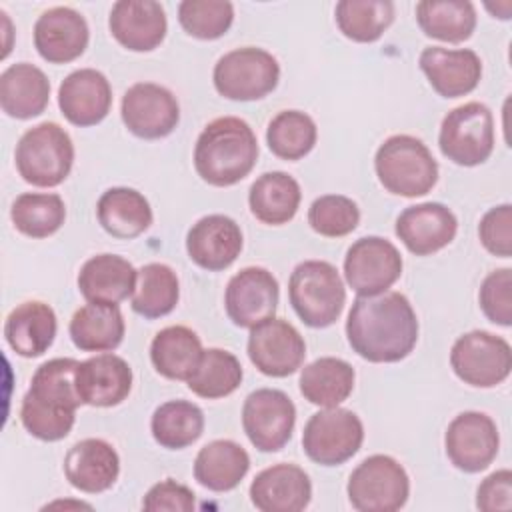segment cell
Wrapping results in <instances>:
<instances>
[{
    "label": "cell",
    "mask_w": 512,
    "mask_h": 512,
    "mask_svg": "<svg viewBox=\"0 0 512 512\" xmlns=\"http://www.w3.org/2000/svg\"><path fill=\"white\" fill-rule=\"evenodd\" d=\"M346 338L368 362H400L418 342V318L402 292L358 296L348 312Z\"/></svg>",
    "instance_id": "6da1fadb"
},
{
    "label": "cell",
    "mask_w": 512,
    "mask_h": 512,
    "mask_svg": "<svg viewBox=\"0 0 512 512\" xmlns=\"http://www.w3.org/2000/svg\"><path fill=\"white\" fill-rule=\"evenodd\" d=\"M258 160V140L250 124L236 116L212 120L194 146V168L210 186L226 188L244 180Z\"/></svg>",
    "instance_id": "7a4b0ae2"
},
{
    "label": "cell",
    "mask_w": 512,
    "mask_h": 512,
    "mask_svg": "<svg viewBox=\"0 0 512 512\" xmlns=\"http://www.w3.org/2000/svg\"><path fill=\"white\" fill-rule=\"evenodd\" d=\"M374 170L390 194L404 198L424 196L438 182V162L428 146L410 134L386 138L376 150Z\"/></svg>",
    "instance_id": "3957f363"
},
{
    "label": "cell",
    "mask_w": 512,
    "mask_h": 512,
    "mask_svg": "<svg viewBox=\"0 0 512 512\" xmlns=\"http://www.w3.org/2000/svg\"><path fill=\"white\" fill-rule=\"evenodd\" d=\"M288 298L306 326L328 328L344 310L346 288L336 266L326 260H304L290 274Z\"/></svg>",
    "instance_id": "277c9868"
},
{
    "label": "cell",
    "mask_w": 512,
    "mask_h": 512,
    "mask_svg": "<svg viewBox=\"0 0 512 512\" xmlns=\"http://www.w3.org/2000/svg\"><path fill=\"white\" fill-rule=\"evenodd\" d=\"M14 164L24 182L38 188H54L72 170V138L60 124L40 122L20 136L14 150Z\"/></svg>",
    "instance_id": "5b68a950"
},
{
    "label": "cell",
    "mask_w": 512,
    "mask_h": 512,
    "mask_svg": "<svg viewBox=\"0 0 512 512\" xmlns=\"http://www.w3.org/2000/svg\"><path fill=\"white\" fill-rule=\"evenodd\" d=\"M212 80L220 96L252 102L268 96L278 86L280 64L268 50L244 46L218 58Z\"/></svg>",
    "instance_id": "8992f818"
},
{
    "label": "cell",
    "mask_w": 512,
    "mask_h": 512,
    "mask_svg": "<svg viewBox=\"0 0 512 512\" xmlns=\"http://www.w3.org/2000/svg\"><path fill=\"white\" fill-rule=\"evenodd\" d=\"M346 492L358 512H396L410 496V478L398 460L374 454L352 470Z\"/></svg>",
    "instance_id": "52a82bcc"
},
{
    "label": "cell",
    "mask_w": 512,
    "mask_h": 512,
    "mask_svg": "<svg viewBox=\"0 0 512 512\" xmlns=\"http://www.w3.org/2000/svg\"><path fill=\"white\" fill-rule=\"evenodd\" d=\"M440 152L458 166H478L494 150V116L482 102H466L452 108L438 134Z\"/></svg>",
    "instance_id": "ba28073f"
},
{
    "label": "cell",
    "mask_w": 512,
    "mask_h": 512,
    "mask_svg": "<svg viewBox=\"0 0 512 512\" xmlns=\"http://www.w3.org/2000/svg\"><path fill=\"white\" fill-rule=\"evenodd\" d=\"M364 442L362 420L348 408L332 406L310 416L302 432L306 456L320 466H340Z\"/></svg>",
    "instance_id": "9c48e42d"
},
{
    "label": "cell",
    "mask_w": 512,
    "mask_h": 512,
    "mask_svg": "<svg viewBox=\"0 0 512 512\" xmlns=\"http://www.w3.org/2000/svg\"><path fill=\"white\" fill-rule=\"evenodd\" d=\"M450 366L464 384L492 388L510 376L512 348L502 336L472 330L452 344Z\"/></svg>",
    "instance_id": "30bf717a"
},
{
    "label": "cell",
    "mask_w": 512,
    "mask_h": 512,
    "mask_svg": "<svg viewBox=\"0 0 512 512\" xmlns=\"http://www.w3.org/2000/svg\"><path fill=\"white\" fill-rule=\"evenodd\" d=\"M296 406L290 396L276 388L250 392L242 406V428L260 452H278L292 438Z\"/></svg>",
    "instance_id": "8fae6325"
},
{
    "label": "cell",
    "mask_w": 512,
    "mask_h": 512,
    "mask_svg": "<svg viewBox=\"0 0 512 512\" xmlns=\"http://www.w3.org/2000/svg\"><path fill=\"white\" fill-rule=\"evenodd\" d=\"M402 266V256L390 240L364 236L344 256V278L358 296H376L402 276Z\"/></svg>",
    "instance_id": "7c38bea8"
},
{
    "label": "cell",
    "mask_w": 512,
    "mask_h": 512,
    "mask_svg": "<svg viewBox=\"0 0 512 512\" xmlns=\"http://www.w3.org/2000/svg\"><path fill=\"white\" fill-rule=\"evenodd\" d=\"M120 116L134 136L158 140L178 126L180 104L168 88L154 82H136L122 96Z\"/></svg>",
    "instance_id": "4fadbf2b"
},
{
    "label": "cell",
    "mask_w": 512,
    "mask_h": 512,
    "mask_svg": "<svg viewBox=\"0 0 512 512\" xmlns=\"http://www.w3.org/2000/svg\"><path fill=\"white\" fill-rule=\"evenodd\" d=\"M444 448L458 470L468 474L482 472L494 462L500 448L496 422L484 412H460L446 428Z\"/></svg>",
    "instance_id": "5bb4252c"
},
{
    "label": "cell",
    "mask_w": 512,
    "mask_h": 512,
    "mask_svg": "<svg viewBox=\"0 0 512 512\" xmlns=\"http://www.w3.org/2000/svg\"><path fill=\"white\" fill-rule=\"evenodd\" d=\"M248 358L264 374L272 378H286L294 374L306 356V342L302 334L282 318H268L248 336Z\"/></svg>",
    "instance_id": "9a60e30c"
},
{
    "label": "cell",
    "mask_w": 512,
    "mask_h": 512,
    "mask_svg": "<svg viewBox=\"0 0 512 512\" xmlns=\"http://www.w3.org/2000/svg\"><path fill=\"white\" fill-rule=\"evenodd\" d=\"M278 298L280 288L274 274L260 266H246L228 280L224 308L236 326L254 328L274 316Z\"/></svg>",
    "instance_id": "2e32d148"
},
{
    "label": "cell",
    "mask_w": 512,
    "mask_h": 512,
    "mask_svg": "<svg viewBox=\"0 0 512 512\" xmlns=\"http://www.w3.org/2000/svg\"><path fill=\"white\" fill-rule=\"evenodd\" d=\"M90 40L86 18L70 6L42 12L34 24V48L50 64H68L84 54Z\"/></svg>",
    "instance_id": "e0dca14e"
},
{
    "label": "cell",
    "mask_w": 512,
    "mask_h": 512,
    "mask_svg": "<svg viewBox=\"0 0 512 512\" xmlns=\"http://www.w3.org/2000/svg\"><path fill=\"white\" fill-rule=\"evenodd\" d=\"M394 232L412 254L430 256L454 240L458 220L448 206L440 202H422L400 212Z\"/></svg>",
    "instance_id": "ac0fdd59"
},
{
    "label": "cell",
    "mask_w": 512,
    "mask_h": 512,
    "mask_svg": "<svg viewBox=\"0 0 512 512\" xmlns=\"http://www.w3.org/2000/svg\"><path fill=\"white\" fill-rule=\"evenodd\" d=\"M112 106V86L94 68L70 72L58 88V108L62 116L80 128L100 124Z\"/></svg>",
    "instance_id": "d6986e66"
},
{
    "label": "cell",
    "mask_w": 512,
    "mask_h": 512,
    "mask_svg": "<svg viewBox=\"0 0 512 512\" xmlns=\"http://www.w3.org/2000/svg\"><path fill=\"white\" fill-rule=\"evenodd\" d=\"M242 230L236 220L224 214H208L190 226L186 234L188 258L208 270L228 268L242 252Z\"/></svg>",
    "instance_id": "ffe728a7"
},
{
    "label": "cell",
    "mask_w": 512,
    "mask_h": 512,
    "mask_svg": "<svg viewBox=\"0 0 512 512\" xmlns=\"http://www.w3.org/2000/svg\"><path fill=\"white\" fill-rule=\"evenodd\" d=\"M418 66L442 98L466 96L482 78V62L470 48L428 46L420 52Z\"/></svg>",
    "instance_id": "44dd1931"
},
{
    "label": "cell",
    "mask_w": 512,
    "mask_h": 512,
    "mask_svg": "<svg viewBox=\"0 0 512 512\" xmlns=\"http://www.w3.org/2000/svg\"><path fill=\"white\" fill-rule=\"evenodd\" d=\"M108 28L124 48L132 52H150L162 44L168 22L160 2L118 0L110 10Z\"/></svg>",
    "instance_id": "7402d4cb"
},
{
    "label": "cell",
    "mask_w": 512,
    "mask_h": 512,
    "mask_svg": "<svg viewBox=\"0 0 512 512\" xmlns=\"http://www.w3.org/2000/svg\"><path fill=\"white\" fill-rule=\"evenodd\" d=\"M132 368L122 356L104 352L78 364L76 388L82 404L110 408L124 402L132 390Z\"/></svg>",
    "instance_id": "603a6c76"
},
{
    "label": "cell",
    "mask_w": 512,
    "mask_h": 512,
    "mask_svg": "<svg viewBox=\"0 0 512 512\" xmlns=\"http://www.w3.org/2000/svg\"><path fill=\"white\" fill-rule=\"evenodd\" d=\"M310 498L308 474L288 462L264 468L250 484V500L262 512H300L310 504Z\"/></svg>",
    "instance_id": "cb8c5ba5"
},
{
    "label": "cell",
    "mask_w": 512,
    "mask_h": 512,
    "mask_svg": "<svg viewBox=\"0 0 512 512\" xmlns=\"http://www.w3.org/2000/svg\"><path fill=\"white\" fill-rule=\"evenodd\" d=\"M120 474V458L114 446L102 438H84L64 456V476L80 492L100 494L114 486Z\"/></svg>",
    "instance_id": "d4e9b609"
},
{
    "label": "cell",
    "mask_w": 512,
    "mask_h": 512,
    "mask_svg": "<svg viewBox=\"0 0 512 512\" xmlns=\"http://www.w3.org/2000/svg\"><path fill=\"white\" fill-rule=\"evenodd\" d=\"M138 270L118 254H96L78 272V290L86 302L118 304L136 290Z\"/></svg>",
    "instance_id": "484cf974"
},
{
    "label": "cell",
    "mask_w": 512,
    "mask_h": 512,
    "mask_svg": "<svg viewBox=\"0 0 512 512\" xmlns=\"http://www.w3.org/2000/svg\"><path fill=\"white\" fill-rule=\"evenodd\" d=\"M58 330L56 312L40 300H28L10 310L4 320V338L22 358L42 356L54 342Z\"/></svg>",
    "instance_id": "4316f807"
},
{
    "label": "cell",
    "mask_w": 512,
    "mask_h": 512,
    "mask_svg": "<svg viewBox=\"0 0 512 512\" xmlns=\"http://www.w3.org/2000/svg\"><path fill=\"white\" fill-rule=\"evenodd\" d=\"M48 100L50 80L38 66L18 62L0 74V106L6 116L16 120L40 116Z\"/></svg>",
    "instance_id": "83f0119b"
},
{
    "label": "cell",
    "mask_w": 512,
    "mask_h": 512,
    "mask_svg": "<svg viewBox=\"0 0 512 512\" xmlns=\"http://www.w3.org/2000/svg\"><path fill=\"white\" fill-rule=\"evenodd\" d=\"M78 364L74 358H52L40 364L24 398L48 412L76 414V408L82 404L76 388Z\"/></svg>",
    "instance_id": "f1b7e54d"
},
{
    "label": "cell",
    "mask_w": 512,
    "mask_h": 512,
    "mask_svg": "<svg viewBox=\"0 0 512 512\" xmlns=\"http://www.w3.org/2000/svg\"><path fill=\"white\" fill-rule=\"evenodd\" d=\"M68 332L82 352H110L122 344L126 324L118 304L88 302L72 314Z\"/></svg>",
    "instance_id": "f546056e"
},
{
    "label": "cell",
    "mask_w": 512,
    "mask_h": 512,
    "mask_svg": "<svg viewBox=\"0 0 512 512\" xmlns=\"http://www.w3.org/2000/svg\"><path fill=\"white\" fill-rule=\"evenodd\" d=\"M100 226L114 238L132 240L152 224L150 202L134 188H108L96 204Z\"/></svg>",
    "instance_id": "4dcf8cb0"
},
{
    "label": "cell",
    "mask_w": 512,
    "mask_h": 512,
    "mask_svg": "<svg viewBox=\"0 0 512 512\" xmlns=\"http://www.w3.org/2000/svg\"><path fill=\"white\" fill-rule=\"evenodd\" d=\"M302 192L294 176L274 170L258 176L248 190V206L256 220L282 226L290 222L300 206Z\"/></svg>",
    "instance_id": "1f68e13d"
},
{
    "label": "cell",
    "mask_w": 512,
    "mask_h": 512,
    "mask_svg": "<svg viewBox=\"0 0 512 512\" xmlns=\"http://www.w3.org/2000/svg\"><path fill=\"white\" fill-rule=\"evenodd\" d=\"M250 470L248 452L234 440H212L194 460V478L212 492L234 490Z\"/></svg>",
    "instance_id": "d6a6232c"
},
{
    "label": "cell",
    "mask_w": 512,
    "mask_h": 512,
    "mask_svg": "<svg viewBox=\"0 0 512 512\" xmlns=\"http://www.w3.org/2000/svg\"><path fill=\"white\" fill-rule=\"evenodd\" d=\"M198 334L182 324L162 328L150 344V360L156 372L168 380H188L202 356Z\"/></svg>",
    "instance_id": "836d02e7"
},
{
    "label": "cell",
    "mask_w": 512,
    "mask_h": 512,
    "mask_svg": "<svg viewBox=\"0 0 512 512\" xmlns=\"http://www.w3.org/2000/svg\"><path fill=\"white\" fill-rule=\"evenodd\" d=\"M354 368L342 358L322 356L300 372V394L314 406H340L354 390Z\"/></svg>",
    "instance_id": "e575fe53"
},
{
    "label": "cell",
    "mask_w": 512,
    "mask_h": 512,
    "mask_svg": "<svg viewBox=\"0 0 512 512\" xmlns=\"http://www.w3.org/2000/svg\"><path fill=\"white\" fill-rule=\"evenodd\" d=\"M416 22L426 36L460 44L476 28V8L468 0H422L416 4Z\"/></svg>",
    "instance_id": "d590c367"
},
{
    "label": "cell",
    "mask_w": 512,
    "mask_h": 512,
    "mask_svg": "<svg viewBox=\"0 0 512 512\" xmlns=\"http://www.w3.org/2000/svg\"><path fill=\"white\" fill-rule=\"evenodd\" d=\"M150 432L162 448L182 450L202 436L204 412L194 402L168 400L154 410Z\"/></svg>",
    "instance_id": "8d00e7d4"
},
{
    "label": "cell",
    "mask_w": 512,
    "mask_h": 512,
    "mask_svg": "<svg viewBox=\"0 0 512 512\" xmlns=\"http://www.w3.org/2000/svg\"><path fill=\"white\" fill-rule=\"evenodd\" d=\"M180 298L176 272L162 262H150L138 270L132 310L144 318H162L170 314Z\"/></svg>",
    "instance_id": "74e56055"
},
{
    "label": "cell",
    "mask_w": 512,
    "mask_h": 512,
    "mask_svg": "<svg viewBox=\"0 0 512 512\" xmlns=\"http://www.w3.org/2000/svg\"><path fill=\"white\" fill-rule=\"evenodd\" d=\"M338 30L352 42H376L394 20L390 0H340L334 8Z\"/></svg>",
    "instance_id": "f35d334b"
},
{
    "label": "cell",
    "mask_w": 512,
    "mask_h": 512,
    "mask_svg": "<svg viewBox=\"0 0 512 512\" xmlns=\"http://www.w3.org/2000/svg\"><path fill=\"white\" fill-rule=\"evenodd\" d=\"M14 228L28 238H48L66 220L64 200L54 192H24L10 208Z\"/></svg>",
    "instance_id": "ab89813d"
},
{
    "label": "cell",
    "mask_w": 512,
    "mask_h": 512,
    "mask_svg": "<svg viewBox=\"0 0 512 512\" xmlns=\"http://www.w3.org/2000/svg\"><path fill=\"white\" fill-rule=\"evenodd\" d=\"M240 360L222 348H208L202 352L194 374L186 380L188 388L206 400L230 396L242 382Z\"/></svg>",
    "instance_id": "60d3db41"
},
{
    "label": "cell",
    "mask_w": 512,
    "mask_h": 512,
    "mask_svg": "<svg viewBox=\"0 0 512 512\" xmlns=\"http://www.w3.org/2000/svg\"><path fill=\"white\" fill-rule=\"evenodd\" d=\"M318 138L316 122L300 110L278 112L266 128L270 152L282 160H300L314 148Z\"/></svg>",
    "instance_id": "b9f144b4"
},
{
    "label": "cell",
    "mask_w": 512,
    "mask_h": 512,
    "mask_svg": "<svg viewBox=\"0 0 512 512\" xmlns=\"http://www.w3.org/2000/svg\"><path fill=\"white\" fill-rule=\"evenodd\" d=\"M234 6L228 0H184L178 4V22L198 40H216L228 32Z\"/></svg>",
    "instance_id": "7bdbcfd3"
},
{
    "label": "cell",
    "mask_w": 512,
    "mask_h": 512,
    "mask_svg": "<svg viewBox=\"0 0 512 512\" xmlns=\"http://www.w3.org/2000/svg\"><path fill=\"white\" fill-rule=\"evenodd\" d=\"M360 222L358 204L342 194H324L308 208L310 228L326 238H340L356 230Z\"/></svg>",
    "instance_id": "ee69618b"
},
{
    "label": "cell",
    "mask_w": 512,
    "mask_h": 512,
    "mask_svg": "<svg viewBox=\"0 0 512 512\" xmlns=\"http://www.w3.org/2000/svg\"><path fill=\"white\" fill-rule=\"evenodd\" d=\"M478 302L492 324L508 328L512 324V270L498 268L490 272L482 280Z\"/></svg>",
    "instance_id": "f6af8a7d"
},
{
    "label": "cell",
    "mask_w": 512,
    "mask_h": 512,
    "mask_svg": "<svg viewBox=\"0 0 512 512\" xmlns=\"http://www.w3.org/2000/svg\"><path fill=\"white\" fill-rule=\"evenodd\" d=\"M76 414H56L38 408L30 400L22 398L20 404V422L26 432L44 442H58L66 438L74 426Z\"/></svg>",
    "instance_id": "bcb514c9"
},
{
    "label": "cell",
    "mask_w": 512,
    "mask_h": 512,
    "mask_svg": "<svg viewBox=\"0 0 512 512\" xmlns=\"http://www.w3.org/2000/svg\"><path fill=\"white\" fill-rule=\"evenodd\" d=\"M478 236L482 246L500 258L512 256V206L500 204L490 208L480 224H478Z\"/></svg>",
    "instance_id": "7dc6e473"
},
{
    "label": "cell",
    "mask_w": 512,
    "mask_h": 512,
    "mask_svg": "<svg viewBox=\"0 0 512 512\" xmlns=\"http://www.w3.org/2000/svg\"><path fill=\"white\" fill-rule=\"evenodd\" d=\"M142 508L148 512H188L196 508V498L188 486L166 478L146 492Z\"/></svg>",
    "instance_id": "c3c4849f"
},
{
    "label": "cell",
    "mask_w": 512,
    "mask_h": 512,
    "mask_svg": "<svg viewBox=\"0 0 512 512\" xmlns=\"http://www.w3.org/2000/svg\"><path fill=\"white\" fill-rule=\"evenodd\" d=\"M476 508L484 512L512 508V472L508 468L486 476L476 490Z\"/></svg>",
    "instance_id": "681fc988"
},
{
    "label": "cell",
    "mask_w": 512,
    "mask_h": 512,
    "mask_svg": "<svg viewBox=\"0 0 512 512\" xmlns=\"http://www.w3.org/2000/svg\"><path fill=\"white\" fill-rule=\"evenodd\" d=\"M486 8L494 14V18H500V20H508L510 18V10H512V2H502V4H496V8H492L490 4H486Z\"/></svg>",
    "instance_id": "f907efd6"
}]
</instances>
